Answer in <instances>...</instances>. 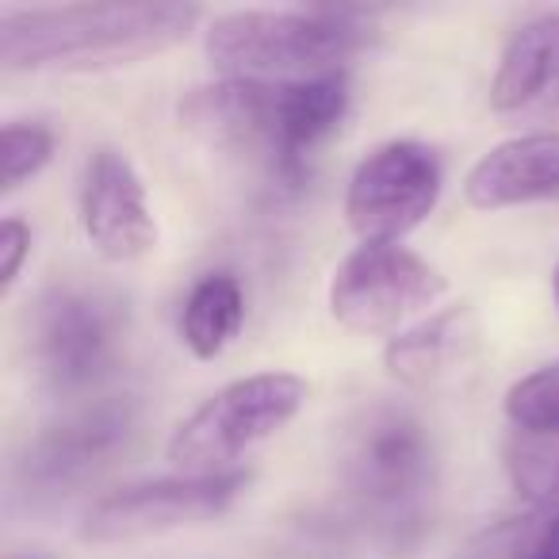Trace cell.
Instances as JSON below:
<instances>
[{"mask_svg":"<svg viewBox=\"0 0 559 559\" xmlns=\"http://www.w3.org/2000/svg\"><path fill=\"white\" fill-rule=\"evenodd\" d=\"M349 111V78L246 81L223 78L192 88L177 116L188 134L223 154L249 157L284 185H299L307 157L342 127Z\"/></svg>","mask_w":559,"mask_h":559,"instance_id":"1","label":"cell"},{"mask_svg":"<svg viewBox=\"0 0 559 559\" xmlns=\"http://www.w3.org/2000/svg\"><path fill=\"white\" fill-rule=\"evenodd\" d=\"M195 4H32L0 12V70L93 73L173 50L195 32Z\"/></svg>","mask_w":559,"mask_h":559,"instance_id":"2","label":"cell"},{"mask_svg":"<svg viewBox=\"0 0 559 559\" xmlns=\"http://www.w3.org/2000/svg\"><path fill=\"white\" fill-rule=\"evenodd\" d=\"M368 39L372 24L353 9H241L211 20L203 50L223 78L314 81L345 73Z\"/></svg>","mask_w":559,"mask_h":559,"instance_id":"3","label":"cell"},{"mask_svg":"<svg viewBox=\"0 0 559 559\" xmlns=\"http://www.w3.org/2000/svg\"><path fill=\"white\" fill-rule=\"evenodd\" d=\"M342 479L383 540H414L437 487L433 437L403 406H372L345 437Z\"/></svg>","mask_w":559,"mask_h":559,"instance_id":"4","label":"cell"},{"mask_svg":"<svg viewBox=\"0 0 559 559\" xmlns=\"http://www.w3.org/2000/svg\"><path fill=\"white\" fill-rule=\"evenodd\" d=\"M127 349V307L96 284L66 280L32 311V365L58 395H85L111 380Z\"/></svg>","mask_w":559,"mask_h":559,"instance_id":"5","label":"cell"},{"mask_svg":"<svg viewBox=\"0 0 559 559\" xmlns=\"http://www.w3.org/2000/svg\"><path fill=\"white\" fill-rule=\"evenodd\" d=\"M307 403V383L292 372H257L203 399L169 437V460L185 475L230 472L238 456L276 437Z\"/></svg>","mask_w":559,"mask_h":559,"instance_id":"6","label":"cell"},{"mask_svg":"<svg viewBox=\"0 0 559 559\" xmlns=\"http://www.w3.org/2000/svg\"><path fill=\"white\" fill-rule=\"evenodd\" d=\"M444 276L406 246H357L330 280V311L353 334H403L441 304Z\"/></svg>","mask_w":559,"mask_h":559,"instance_id":"7","label":"cell"},{"mask_svg":"<svg viewBox=\"0 0 559 559\" xmlns=\"http://www.w3.org/2000/svg\"><path fill=\"white\" fill-rule=\"evenodd\" d=\"M441 188V157L426 142H383L353 169L345 215L360 246H399L433 215Z\"/></svg>","mask_w":559,"mask_h":559,"instance_id":"8","label":"cell"},{"mask_svg":"<svg viewBox=\"0 0 559 559\" xmlns=\"http://www.w3.org/2000/svg\"><path fill=\"white\" fill-rule=\"evenodd\" d=\"M249 472H207V475H169V479L134 483L116 495L100 498L88 510L81 536L93 544L146 540L173 528L215 521L246 495Z\"/></svg>","mask_w":559,"mask_h":559,"instance_id":"9","label":"cell"},{"mask_svg":"<svg viewBox=\"0 0 559 559\" xmlns=\"http://www.w3.org/2000/svg\"><path fill=\"white\" fill-rule=\"evenodd\" d=\"M139 399H100L96 406H85L27 444L20 460V487L32 498L73 495L127 456L139 437Z\"/></svg>","mask_w":559,"mask_h":559,"instance_id":"10","label":"cell"},{"mask_svg":"<svg viewBox=\"0 0 559 559\" xmlns=\"http://www.w3.org/2000/svg\"><path fill=\"white\" fill-rule=\"evenodd\" d=\"M81 226L104 261L131 264L157 246V223L150 215L146 188L131 157L119 150H96L81 188Z\"/></svg>","mask_w":559,"mask_h":559,"instance_id":"11","label":"cell"},{"mask_svg":"<svg viewBox=\"0 0 559 559\" xmlns=\"http://www.w3.org/2000/svg\"><path fill=\"white\" fill-rule=\"evenodd\" d=\"M464 195L475 211L559 200V134L536 131L498 142L472 165Z\"/></svg>","mask_w":559,"mask_h":559,"instance_id":"12","label":"cell"},{"mask_svg":"<svg viewBox=\"0 0 559 559\" xmlns=\"http://www.w3.org/2000/svg\"><path fill=\"white\" fill-rule=\"evenodd\" d=\"M498 116H548L559 111V12H544L510 35L490 81Z\"/></svg>","mask_w":559,"mask_h":559,"instance_id":"13","label":"cell"},{"mask_svg":"<svg viewBox=\"0 0 559 559\" xmlns=\"http://www.w3.org/2000/svg\"><path fill=\"white\" fill-rule=\"evenodd\" d=\"M472 342V311L467 307H449V311L429 314V319L414 322L411 330L391 337L388 349H383V365H388V372L395 380L421 388V383L452 372L467 357Z\"/></svg>","mask_w":559,"mask_h":559,"instance_id":"14","label":"cell"},{"mask_svg":"<svg viewBox=\"0 0 559 559\" xmlns=\"http://www.w3.org/2000/svg\"><path fill=\"white\" fill-rule=\"evenodd\" d=\"M246 322V296L230 272H207L195 280L188 292L185 311H180V342L192 349V357L215 360L226 353V345L241 334Z\"/></svg>","mask_w":559,"mask_h":559,"instance_id":"15","label":"cell"},{"mask_svg":"<svg viewBox=\"0 0 559 559\" xmlns=\"http://www.w3.org/2000/svg\"><path fill=\"white\" fill-rule=\"evenodd\" d=\"M502 411L518 433L533 441H556L559 437V360L540 365L536 372L510 383Z\"/></svg>","mask_w":559,"mask_h":559,"instance_id":"16","label":"cell"},{"mask_svg":"<svg viewBox=\"0 0 559 559\" xmlns=\"http://www.w3.org/2000/svg\"><path fill=\"white\" fill-rule=\"evenodd\" d=\"M55 157V131L43 123H4L0 131V180H4V192H16L27 180H35Z\"/></svg>","mask_w":559,"mask_h":559,"instance_id":"17","label":"cell"},{"mask_svg":"<svg viewBox=\"0 0 559 559\" xmlns=\"http://www.w3.org/2000/svg\"><path fill=\"white\" fill-rule=\"evenodd\" d=\"M510 467H513V483H518L521 495L536 498L544 513H559V452L548 460L544 449L525 444V449L513 452Z\"/></svg>","mask_w":559,"mask_h":559,"instance_id":"18","label":"cell"},{"mask_svg":"<svg viewBox=\"0 0 559 559\" xmlns=\"http://www.w3.org/2000/svg\"><path fill=\"white\" fill-rule=\"evenodd\" d=\"M27 253H32V226H27L24 218L9 215L0 223V292H4V296H9L12 284H16Z\"/></svg>","mask_w":559,"mask_h":559,"instance_id":"19","label":"cell"},{"mask_svg":"<svg viewBox=\"0 0 559 559\" xmlns=\"http://www.w3.org/2000/svg\"><path fill=\"white\" fill-rule=\"evenodd\" d=\"M521 559H559V513H548L540 536H536L533 548H528Z\"/></svg>","mask_w":559,"mask_h":559,"instance_id":"20","label":"cell"},{"mask_svg":"<svg viewBox=\"0 0 559 559\" xmlns=\"http://www.w3.org/2000/svg\"><path fill=\"white\" fill-rule=\"evenodd\" d=\"M551 296H556V307H559V264H556V272H551Z\"/></svg>","mask_w":559,"mask_h":559,"instance_id":"21","label":"cell"},{"mask_svg":"<svg viewBox=\"0 0 559 559\" xmlns=\"http://www.w3.org/2000/svg\"><path fill=\"white\" fill-rule=\"evenodd\" d=\"M12 559H50V556H12Z\"/></svg>","mask_w":559,"mask_h":559,"instance_id":"22","label":"cell"}]
</instances>
